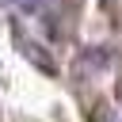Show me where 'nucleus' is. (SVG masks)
Masks as SVG:
<instances>
[{"mask_svg":"<svg viewBox=\"0 0 122 122\" xmlns=\"http://www.w3.org/2000/svg\"><path fill=\"white\" fill-rule=\"evenodd\" d=\"M15 4H34V0H15Z\"/></svg>","mask_w":122,"mask_h":122,"instance_id":"1","label":"nucleus"},{"mask_svg":"<svg viewBox=\"0 0 122 122\" xmlns=\"http://www.w3.org/2000/svg\"><path fill=\"white\" fill-rule=\"evenodd\" d=\"M118 122H122V118H118Z\"/></svg>","mask_w":122,"mask_h":122,"instance_id":"2","label":"nucleus"}]
</instances>
